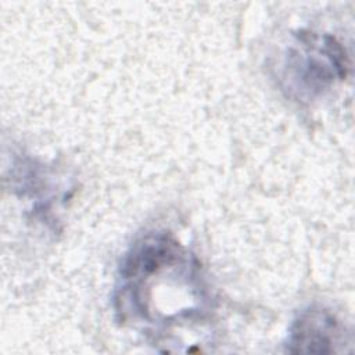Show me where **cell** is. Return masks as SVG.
Masks as SVG:
<instances>
[{"label": "cell", "mask_w": 355, "mask_h": 355, "mask_svg": "<svg viewBox=\"0 0 355 355\" xmlns=\"http://www.w3.org/2000/svg\"><path fill=\"white\" fill-rule=\"evenodd\" d=\"M338 338L336 319L322 309H308L294 322L290 333L291 352H331V344Z\"/></svg>", "instance_id": "6da1fadb"}]
</instances>
